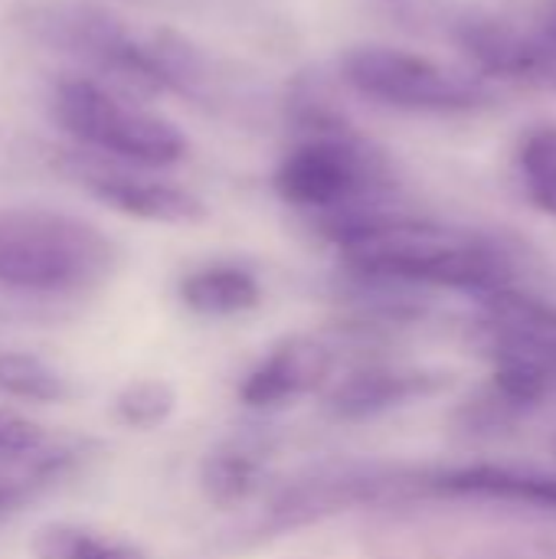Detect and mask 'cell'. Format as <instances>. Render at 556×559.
I'll return each mask as SVG.
<instances>
[{"mask_svg":"<svg viewBox=\"0 0 556 559\" xmlns=\"http://www.w3.org/2000/svg\"><path fill=\"white\" fill-rule=\"evenodd\" d=\"M318 226L341 249L344 265L360 282L449 288L475 298L511 285L508 252L472 229L403 216L380 203L318 216Z\"/></svg>","mask_w":556,"mask_h":559,"instance_id":"1","label":"cell"},{"mask_svg":"<svg viewBox=\"0 0 556 559\" xmlns=\"http://www.w3.org/2000/svg\"><path fill=\"white\" fill-rule=\"evenodd\" d=\"M115 269V242L92 223L39 210H0V288L20 295H75Z\"/></svg>","mask_w":556,"mask_h":559,"instance_id":"2","label":"cell"},{"mask_svg":"<svg viewBox=\"0 0 556 559\" xmlns=\"http://www.w3.org/2000/svg\"><path fill=\"white\" fill-rule=\"evenodd\" d=\"M275 193L298 210L328 216L347 206L377 203L390 187V170L380 151L351 131H318L295 144L275 167Z\"/></svg>","mask_w":556,"mask_h":559,"instance_id":"3","label":"cell"},{"mask_svg":"<svg viewBox=\"0 0 556 559\" xmlns=\"http://www.w3.org/2000/svg\"><path fill=\"white\" fill-rule=\"evenodd\" d=\"M341 72L344 82L364 98L403 111L465 115L495 102V88L485 79L393 46H360L347 52Z\"/></svg>","mask_w":556,"mask_h":559,"instance_id":"4","label":"cell"},{"mask_svg":"<svg viewBox=\"0 0 556 559\" xmlns=\"http://www.w3.org/2000/svg\"><path fill=\"white\" fill-rule=\"evenodd\" d=\"M56 121L85 147L134 167H167L184 160L187 138L167 118L121 102L92 79H69L52 98Z\"/></svg>","mask_w":556,"mask_h":559,"instance_id":"5","label":"cell"},{"mask_svg":"<svg viewBox=\"0 0 556 559\" xmlns=\"http://www.w3.org/2000/svg\"><path fill=\"white\" fill-rule=\"evenodd\" d=\"M452 383L449 373L429 367H397V364H370L347 377H341L328 393L331 416L344 423L377 419L383 413L413 406L442 393Z\"/></svg>","mask_w":556,"mask_h":559,"instance_id":"6","label":"cell"},{"mask_svg":"<svg viewBox=\"0 0 556 559\" xmlns=\"http://www.w3.org/2000/svg\"><path fill=\"white\" fill-rule=\"evenodd\" d=\"M334 354L318 337H285L279 341L239 383V400L249 409H279L288 406L331 380Z\"/></svg>","mask_w":556,"mask_h":559,"instance_id":"7","label":"cell"},{"mask_svg":"<svg viewBox=\"0 0 556 559\" xmlns=\"http://www.w3.org/2000/svg\"><path fill=\"white\" fill-rule=\"evenodd\" d=\"M419 498H462L521 504L556 514V475L505 465H465L446 472H419Z\"/></svg>","mask_w":556,"mask_h":559,"instance_id":"8","label":"cell"},{"mask_svg":"<svg viewBox=\"0 0 556 559\" xmlns=\"http://www.w3.org/2000/svg\"><path fill=\"white\" fill-rule=\"evenodd\" d=\"M79 183H85L88 193L102 200L105 206H111L115 213H125L134 219L184 226V223H200L206 216L203 200L193 197L190 190L164 183V180L138 177L118 167H105V164L82 167Z\"/></svg>","mask_w":556,"mask_h":559,"instance_id":"9","label":"cell"},{"mask_svg":"<svg viewBox=\"0 0 556 559\" xmlns=\"http://www.w3.org/2000/svg\"><path fill=\"white\" fill-rule=\"evenodd\" d=\"M459 52L472 62L478 79L541 85L537 49L528 26H514L498 16H462L452 29Z\"/></svg>","mask_w":556,"mask_h":559,"instance_id":"10","label":"cell"},{"mask_svg":"<svg viewBox=\"0 0 556 559\" xmlns=\"http://www.w3.org/2000/svg\"><path fill=\"white\" fill-rule=\"evenodd\" d=\"M485 321L482 331L488 337H498L505 344H514L541 360L556 367V308L524 295L518 288H498L478 298Z\"/></svg>","mask_w":556,"mask_h":559,"instance_id":"11","label":"cell"},{"mask_svg":"<svg viewBox=\"0 0 556 559\" xmlns=\"http://www.w3.org/2000/svg\"><path fill=\"white\" fill-rule=\"evenodd\" d=\"M177 298L200 318H236L262 305V285L236 262H213L184 275Z\"/></svg>","mask_w":556,"mask_h":559,"instance_id":"12","label":"cell"},{"mask_svg":"<svg viewBox=\"0 0 556 559\" xmlns=\"http://www.w3.org/2000/svg\"><path fill=\"white\" fill-rule=\"evenodd\" d=\"M36 559H151L128 537H115L85 524H46L29 544Z\"/></svg>","mask_w":556,"mask_h":559,"instance_id":"13","label":"cell"},{"mask_svg":"<svg viewBox=\"0 0 556 559\" xmlns=\"http://www.w3.org/2000/svg\"><path fill=\"white\" fill-rule=\"evenodd\" d=\"M200 485H203V495L210 498V504L236 508V504L249 501L259 491V485H262V462H259L256 452H249L242 445L213 449L203 459Z\"/></svg>","mask_w":556,"mask_h":559,"instance_id":"14","label":"cell"},{"mask_svg":"<svg viewBox=\"0 0 556 559\" xmlns=\"http://www.w3.org/2000/svg\"><path fill=\"white\" fill-rule=\"evenodd\" d=\"M0 393L26 403H62L69 377L29 350H0Z\"/></svg>","mask_w":556,"mask_h":559,"instance_id":"15","label":"cell"},{"mask_svg":"<svg viewBox=\"0 0 556 559\" xmlns=\"http://www.w3.org/2000/svg\"><path fill=\"white\" fill-rule=\"evenodd\" d=\"M111 413L125 429H138V432L161 429L177 413V390L161 377L131 380L115 393Z\"/></svg>","mask_w":556,"mask_h":559,"instance_id":"16","label":"cell"},{"mask_svg":"<svg viewBox=\"0 0 556 559\" xmlns=\"http://www.w3.org/2000/svg\"><path fill=\"white\" fill-rule=\"evenodd\" d=\"M66 455H46V449L26 462V468L16 465H0V521L16 514L39 488H46L52 481V475H59Z\"/></svg>","mask_w":556,"mask_h":559,"instance_id":"17","label":"cell"},{"mask_svg":"<svg viewBox=\"0 0 556 559\" xmlns=\"http://www.w3.org/2000/svg\"><path fill=\"white\" fill-rule=\"evenodd\" d=\"M518 174L528 197L556 183V124H537L521 138Z\"/></svg>","mask_w":556,"mask_h":559,"instance_id":"18","label":"cell"},{"mask_svg":"<svg viewBox=\"0 0 556 559\" xmlns=\"http://www.w3.org/2000/svg\"><path fill=\"white\" fill-rule=\"evenodd\" d=\"M46 442H49V436L36 419L16 413L10 406H0V465L29 462L46 449Z\"/></svg>","mask_w":556,"mask_h":559,"instance_id":"19","label":"cell"},{"mask_svg":"<svg viewBox=\"0 0 556 559\" xmlns=\"http://www.w3.org/2000/svg\"><path fill=\"white\" fill-rule=\"evenodd\" d=\"M528 33H531L534 49H537L541 85L556 92V0H537Z\"/></svg>","mask_w":556,"mask_h":559,"instance_id":"20","label":"cell"},{"mask_svg":"<svg viewBox=\"0 0 556 559\" xmlns=\"http://www.w3.org/2000/svg\"><path fill=\"white\" fill-rule=\"evenodd\" d=\"M537 210H544V213H551V216H556V183H551V187H544V190H537L534 197H528Z\"/></svg>","mask_w":556,"mask_h":559,"instance_id":"21","label":"cell"},{"mask_svg":"<svg viewBox=\"0 0 556 559\" xmlns=\"http://www.w3.org/2000/svg\"><path fill=\"white\" fill-rule=\"evenodd\" d=\"M554 455H556V442H554Z\"/></svg>","mask_w":556,"mask_h":559,"instance_id":"22","label":"cell"}]
</instances>
